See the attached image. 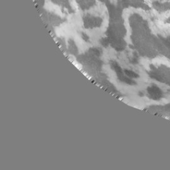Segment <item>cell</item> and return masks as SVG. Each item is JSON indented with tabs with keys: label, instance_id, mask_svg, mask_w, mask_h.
I'll use <instances>...</instances> for the list:
<instances>
[{
	"label": "cell",
	"instance_id": "obj_1",
	"mask_svg": "<svg viewBox=\"0 0 170 170\" xmlns=\"http://www.w3.org/2000/svg\"><path fill=\"white\" fill-rule=\"evenodd\" d=\"M153 77L156 78L157 81L165 82L170 84V69L165 68V69H159L156 72L151 75Z\"/></svg>",
	"mask_w": 170,
	"mask_h": 170
},
{
	"label": "cell",
	"instance_id": "obj_2",
	"mask_svg": "<svg viewBox=\"0 0 170 170\" xmlns=\"http://www.w3.org/2000/svg\"><path fill=\"white\" fill-rule=\"evenodd\" d=\"M148 92L151 97L154 99H159L162 96V92L160 90L156 87H152L149 88Z\"/></svg>",
	"mask_w": 170,
	"mask_h": 170
}]
</instances>
